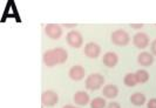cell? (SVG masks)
<instances>
[{
  "label": "cell",
  "mask_w": 156,
  "mask_h": 108,
  "mask_svg": "<svg viewBox=\"0 0 156 108\" xmlns=\"http://www.w3.org/2000/svg\"><path fill=\"white\" fill-rule=\"evenodd\" d=\"M68 59V53L61 47L48 49L42 55V61L47 67H54L56 65L65 63Z\"/></svg>",
  "instance_id": "1"
},
{
  "label": "cell",
  "mask_w": 156,
  "mask_h": 108,
  "mask_svg": "<svg viewBox=\"0 0 156 108\" xmlns=\"http://www.w3.org/2000/svg\"><path fill=\"white\" fill-rule=\"evenodd\" d=\"M105 84V77L100 73H92L86 79V88L89 91H98Z\"/></svg>",
  "instance_id": "2"
},
{
  "label": "cell",
  "mask_w": 156,
  "mask_h": 108,
  "mask_svg": "<svg viewBox=\"0 0 156 108\" xmlns=\"http://www.w3.org/2000/svg\"><path fill=\"white\" fill-rule=\"evenodd\" d=\"M110 40L116 46H127L130 42V37L125 30H116L112 33Z\"/></svg>",
  "instance_id": "3"
},
{
  "label": "cell",
  "mask_w": 156,
  "mask_h": 108,
  "mask_svg": "<svg viewBox=\"0 0 156 108\" xmlns=\"http://www.w3.org/2000/svg\"><path fill=\"white\" fill-rule=\"evenodd\" d=\"M66 39H67V44L73 48H80L83 44V38H82L81 33L75 30L68 32Z\"/></svg>",
  "instance_id": "4"
},
{
  "label": "cell",
  "mask_w": 156,
  "mask_h": 108,
  "mask_svg": "<svg viewBox=\"0 0 156 108\" xmlns=\"http://www.w3.org/2000/svg\"><path fill=\"white\" fill-rule=\"evenodd\" d=\"M41 102L45 107H53L59 102V95L53 91H45L41 94Z\"/></svg>",
  "instance_id": "5"
},
{
  "label": "cell",
  "mask_w": 156,
  "mask_h": 108,
  "mask_svg": "<svg viewBox=\"0 0 156 108\" xmlns=\"http://www.w3.org/2000/svg\"><path fill=\"white\" fill-rule=\"evenodd\" d=\"M45 33L48 38L56 40L62 35V27L58 23H48L45 26Z\"/></svg>",
  "instance_id": "6"
},
{
  "label": "cell",
  "mask_w": 156,
  "mask_h": 108,
  "mask_svg": "<svg viewBox=\"0 0 156 108\" xmlns=\"http://www.w3.org/2000/svg\"><path fill=\"white\" fill-rule=\"evenodd\" d=\"M85 55L89 59H96L101 54V47L96 42H88L85 46Z\"/></svg>",
  "instance_id": "7"
},
{
  "label": "cell",
  "mask_w": 156,
  "mask_h": 108,
  "mask_svg": "<svg viewBox=\"0 0 156 108\" xmlns=\"http://www.w3.org/2000/svg\"><path fill=\"white\" fill-rule=\"evenodd\" d=\"M149 37L143 33V32H139L133 37V44L135 47H137L139 49H144L146 47L149 46Z\"/></svg>",
  "instance_id": "8"
},
{
  "label": "cell",
  "mask_w": 156,
  "mask_h": 108,
  "mask_svg": "<svg viewBox=\"0 0 156 108\" xmlns=\"http://www.w3.org/2000/svg\"><path fill=\"white\" fill-rule=\"evenodd\" d=\"M85 74H86V70H85V68L82 66H80V65H75V66L70 67L69 73H68L69 77L72 80H74V81L82 80L85 77Z\"/></svg>",
  "instance_id": "9"
},
{
  "label": "cell",
  "mask_w": 156,
  "mask_h": 108,
  "mask_svg": "<svg viewBox=\"0 0 156 108\" xmlns=\"http://www.w3.org/2000/svg\"><path fill=\"white\" fill-rule=\"evenodd\" d=\"M102 62H103L105 66L113 68V67L116 66L117 62H119V56L114 52H107V53H105L103 58H102Z\"/></svg>",
  "instance_id": "10"
},
{
  "label": "cell",
  "mask_w": 156,
  "mask_h": 108,
  "mask_svg": "<svg viewBox=\"0 0 156 108\" xmlns=\"http://www.w3.org/2000/svg\"><path fill=\"white\" fill-rule=\"evenodd\" d=\"M137 62L143 67H148L151 66L154 62V55L148 52H141L137 56Z\"/></svg>",
  "instance_id": "11"
},
{
  "label": "cell",
  "mask_w": 156,
  "mask_h": 108,
  "mask_svg": "<svg viewBox=\"0 0 156 108\" xmlns=\"http://www.w3.org/2000/svg\"><path fill=\"white\" fill-rule=\"evenodd\" d=\"M73 101L78 105V106H86L87 103L89 102V95L88 93L79 91L73 95Z\"/></svg>",
  "instance_id": "12"
},
{
  "label": "cell",
  "mask_w": 156,
  "mask_h": 108,
  "mask_svg": "<svg viewBox=\"0 0 156 108\" xmlns=\"http://www.w3.org/2000/svg\"><path fill=\"white\" fill-rule=\"evenodd\" d=\"M119 94V88L115 85H106L102 89V95L107 99H114Z\"/></svg>",
  "instance_id": "13"
},
{
  "label": "cell",
  "mask_w": 156,
  "mask_h": 108,
  "mask_svg": "<svg viewBox=\"0 0 156 108\" xmlns=\"http://www.w3.org/2000/svg\"><path fill=\"white\" fill-rule=\"evenodd\" d=\"M129 100H130V102L133 103L134 106H142V105L146 103V96L142 93H134V94L130 95Z\"/></svg>",
  "instance_id": "14"
},
{
  "label": "cell",
  "mask_w": 156,
  "mask_h": 108,
  "mask_svg": "<svg viewBox=\"0 0 156 108\" xmlns=\"http://www.w3.org/2000/svg\"><path fill=\"white\" fill-rule=\"evenodd\" d=\"M123 82H125V85L127 87H134V86H136L139 84L135 73H128V74H126L125 77H123Z\"/></svg>",
  "instance_id": "15"
},
{
  "label": "cell",
  "mask_w": 156,
  "mask_h": 108,
  "mask_svg": "<svg viewBox=\"0 0 156 108\" xmlns=\"http://www.w3.org/2000/svg\"><path fill=\"white\" fill-rule=\"evenodd\" d=\"M135 75H136V79H137L139 84H146L149 80V73L144 70H139L135 73Z\"/></svg>",
  "instance_id": "16"
},
{
  "label": "cell",
  "mask_w": 156,
  "mask_h": 108,
  "mask_svg": "<svg viewBox=\"0 0 156 108\" xmlns=\"http://www.w3.org/2000/svg\"><path fill=\"white\" fill-rule=\"evenodd\" d=\"M107 103L106 100L103 98H94L93 100L90 101V108H107Z\"/></svg>",
  "instance_id": "17"
},
{
  "label": "cell",
  "mask_w": 156,
  "mask_h": 108,
  "mask_svg": "<svg viewBox=\"0 0 156 108\" xmlns=\"http://www.w3.org/2000/svg\"><path fill=\"white\" fill-rule=\"evenodd\" d=\"M147 108H156V99H150L147 103Z\"/></svg>",
  "instance_id": "18"
},
{
  "label": "cell",
  "mask_w": 156,
  "mask_h": 108,
  "mask_svg": "<svg viewBox=\"0 0 156 108\" xmlns=\"http://www.w3.org/2000/svg\"><path fill=\"white\" fill-rule=\"evenodd\" d=\"M150 51H151V54L156 56V39L151 42V45H150Z\"/></svg>",
  "instance_id": "19"
},
{
  "label": "cell",
  "mask_w": 156,
  "mask_h": 108,
  "mask_svg": "<svg viewBox=\"0 0 156 108\" xmlns=\"http://www.w3.org/2000/svg\"><path fill=\"white\" fill-rule=\"evenodd\" d=\"M107 108H121V106L117 102H110L109 105L107 106Z\"/></svg>",
  "instance_id": "20"
},
{
  "label": "cell",
  "mask_w": 156,
  "mask_h": 108,
  "mask_svg": "<svg viewBox=\"0 0 156 108\" xmlns=\"http://www.w3.org/2000/svg\"><path fill=\"white\" fill-rule=\"evenodd\" d=\"M130 27L134 28V30H141V28L143 27V25H142V23H137V25H136V23H132Z\"/></svg>",
  "instance_id": "21"
},
{
  "label": "cell",
  "mask_w": 156,
  "mask_h": 108,
  "mask_svg": "<svg viewBox=\"0 0 156 108\" xmlns=\"http://www.w3.org/2000/svg\"><path fill=\"white\" fill-rule=\"evenodd\" d=\"M75 26H76V25H74V23H73V25H69V23H65V25H63V27H75Z\"/></svg>",
  "instance_id": "22"
},
{
  "label": "cell",
  "mask_w": 156,
  "mask_h": 108,
  "mask_svg": "<svg viewBox=\"0 0 156 108\" xmlns=\"http://www.w3.org/2000/svg\"><path fill=\"white\" fill-rule=\"evenodd\" d=\"M62 108H79V107H74V106H70V105H67V106H63Z\"/></svg>",
  "instance_id": "23"
}]
</instances>
